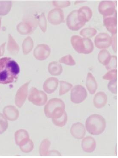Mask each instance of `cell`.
<instances>
[{
  "instance_id": "cell-1",
  "label": "cell",
  "mask_w": 118,
  "mask_h": 158,
  "mask_svg": "<svg viewBox=\"0 0 118 158\" xmlns=\"http://www.w3.org/2000/svg\"><path fill=\"white\" fill-rule=\"evenodd\" d=\"M20 72L19 66L12 58L0 59V84L6 85L15 82Z\"/></svg>"
},
{
  "instance_id": "cell-2",
  "label": "cell",
  "mask_w": 118,
  "mask_h": 158,
  "mask_svg": "<svg viewBox=\"0 0 118 158\" xmlns=\"http://www.w3.org/2000/svg\"><path fill=\"white\" fill-rule=\"evenodd\" d=\"M65 106L64 102L60 98H53L49 100L44 108V114L48 118L56 119L63 115Z\"/></svg>"
},
{
  "instance_id": "cell-3",
  "label": "cell",
  "mask_w": 118,
  "mask_h": 158,
  "mask_svg": "<svg viewBox=\"0 0 118 158\" xmlns=\"http://www.w3.org/2000/svg\"><path fill=\"white\" fill-rule=\"evenodd\" d=\"M106 123L104 117L98 114L91 115L86 122V128L88 133L93 135H99L104 132Z\"/></svg>"
},
{
  "instance_id": "cell-4",
  "label": "cell",
  "mask_w": 118,
  "mask_h": 158,
  "mask_svg": "<svg viewBox=\"0 0 118 158\" xmlns=\"http://www.w3.org/2000/svg\"><path fill=\"white\" fill-rule=\"evenodd\" d=\"M71 43L73 48L78 53L87 54L91 53L94 50V44L89 39L74 35L71 39Z\"/></svg>"
},
{
  "instance_id": "cell-5",
  "label": "cell",
  "mask_w": 118,
  "mask_h": 158,
  "mask_svg": "<svg viewBox=\"0 0 118 158\" xmlns=\"http://www.w3.org/2000/svg\"><path fill=\"white\" fill-rule=\"evenodd\" d=\"M48 96L43 91L38 90L35 87L30 88L28 96L29 101L36 106L44 105L48 101Z\"/></svg>"
},
{
  "instance_id": "cell-6",
  "label": "cell",
  "mask_w": 118,
  "mask_h": 158,
  "mask_svg": "<svg viewBox=\"0 0 118 158\" xmlns=\"http://www.w3.org/2000/svg\"><path fill=\"white\" fill-rule=\"evenodd\" d=\"M87 96V92L81 85H77L71 92V100L74 104H80L85 100Z\"/></svg>"
},
{
  "instance_id": "cell-7",
  "label": "cell",
  "mask_w": 118,
  "mask_h": 158,
  "mask_svg": "<svg viewBox=\"0 0 118 158\" xmlns=\"http://www.w3.org/2000/svg\"><path fill=\"white\" fill-rule=\"evenodd\" d=\"M30 81L27 82L18 89L17 91L15 102L19 108H21L24 105L28 94V87Z\"/></svg>"
},
{
  "instance_id": "cell-8",
  "label": "cell",
  "mask_w": 118,
  "mask_h": 158,
  "mask_svg": "<svg viewBox=\"0 0 118 158\" xmlns=\"http://www.w3.org/2000/svg\"><path fill=\"white\" fill-rule=\"evenodd\" d=\"M85 23L81 22L78 17V10L71 12L67 16V25L68 28L74 31H77L82 28Z\"/></svg>"
},
{
  "instance_id": "cell-9",
  "label": "cell",
  "mask_w": 118,
  "mask_h": 158,
  "mask_svg": "<svg viewBox=\"0 0 118 158\" xmlns=\"http://www.w3.org/2000/svg\"><path fill=\"white\" fill-rule=\"evenodd\" d=\"M116 3L113 1H102L99 5V11L103 17L111 16L116 13Z\"/></svg>"
},
{
  "instance_id": "cell-10",
  "label": "cell",
  "mask_w": 118,
  "mask_h": 158,
  "mask_svg": "<svg viewBox=\"0 0 118 158\" xmlns=\"http://www.w3.org/2000/svg\"><path fill=\"white\" fill-rule=\"evenodd\" d=\"M48 21L51 24L57 25L64 22L63 11L60 8H55L49 11L48 14Z\"/></svg>"
},
{
  "instance_id": "cell-11",
  "label": "cell",
  "mask_w": 118,
  "mask_h": 158,
  "mask_svg": "<svg viewBox=\"0 0 118 158\" xmlns=\"http://www.w3.org/2000/svg\"><path fill=\"white\" fill-rule=\"evenodd\" d=\"M51 49L45 44L38 45L33 51V55L37 60H44L48 59L50 55Z\"/></svg>"
},
{
  "instance_id": "cell-12",
  "label": "cell",
  "mask_w": 118,
  "mask_h": 158,
  "mask_svg": "<svg viewBox=\"0 0 118 158\" xmlns=\"http://www.w3.org/2000/svg\"><path fill=\"white\" fill-rule=\"evenodd\" d=\"M94 42L95 46L99 49H107L111 44V37L107 33H100L96 36Z\"/></svg>"
},
{
  "instance_id": "cell-13",
  "label": "cell",
  "mask_w": 118,
  "mask_h": 158,
  "mask_svg": "<svg viewBox=\"0 0 118 158\" xmlns=\"http://www.w3.org/2000/svg\"><path fill=\"white\" fill-rule=\"evenodd\" d=\"M104 24L107 29L113 35L116 34L117 32V15L116 13L114 15L104 17Z\"/></svg>"
},
{
  "instance_id": "cell-14",
  "label": "cell",
  "mask_w": 118,
  "mask_h": 158,
  "mask_svg": "<svg viewBox=\"0 0 118 158\" xmlns=\"http://www.w3.org/2000/svg\"><path fill=\"white\" fill-rule=\"evenodd\" d=\"M70 132L75 138L81 139L85 136L86 129L82 123H77L73 124L71 128Z\"/></svg>"
},
{
  "instance_id": "cell-15",
  "label": "cell",
  "mask_w": 118,
  "mask_h": 158,
  "mask_svg": "<svg viewBox=\"0 0 118 158\" xmlns=\"http://www.w3.org/2000/svg\"><path fill=\"white\" fill-rule=\"evenodd\" d=\"M3 113L6 118L9 121H15L19 118V110L12 105H8L4 107Z\"/></svg>"
},
{
  "instance_id": "cell-16",
  "label": "cell",
  "mask_w": 118,
  "mask_h": 158,
  "mask_svg": "<svg viewBox=\"0 0 118 158\" xmlns=\"http://www.w3.org/2000/svg\"><path fill=\"white\" fill-rule=\"evenodd\" d=\"M58 80L55 77H51L47 79L43 84V89L48 94L54 92L58 87Z\"/></svg>"
},
{
  "instance_id": "cell-17",
  "label": "cell",
  "mask_w": 118,
  "mask_h": 158,
  "mask_svg": "<svg viewBox=\"0 0 118 158\" xmlns=\"http://www.w3.org/2000/svg\"><path fill=\"white\" fill-rule=\"evenodd\" d=\"M93 13L92 10L88 6H83L78 10V17L81 22L86 23L92 18Z\"/></svg>"
},
{
  "instance_id": "cell-18",
  "label": "cell",
  "mask_w": 118,
  "mask_h": 158,
  "mask_svg": "<svg viewBox=\"0 0 118 158\" xmlns=\"http://www.w3.org/2000/svg\"><path fill=\"white\" fill-rule=\"evenodd\" d=\"M96 146V142L92 137H86L82 141V148L84 151L87 153L93 152L95 150Z\"/></svg>"
},
{
  "instance_id": "cell-19",
  "label": "cell",
  "mask_w": 118,
  "mask_h": 158,
  "mask_svg": "<svg viewBox=\"0 0 118 158\" xmlns=\"http://www.w3.org/2000/svg\"><path fill=\"white\" fill-rule=\"evenodd\" d=\"M30 139L28 132L24 129L18 130L15 134V139L17 145L20 146Z\"/></svg>"
},
{
  "instance_id": "cell-20",
  "label": "cell",
  "mask_w": 118,
  "mask_h": 158,
  "mask_svg": "<svg viewBox=\"0 0 118 158\" xmlns=\"http://www.w3.org/2000/svg\"><path fill=\"white\" fill-rule=\"evenodd\" d=\"M107 102V96L104 92H100L94 96V104L95 107L101 108L106 105Z\"/></svg>"
},
{
  "instance_id": "cell-21",
  "label": "cell",
  "mask_w": 118,
  "mask_h": 158,
  "mask_svg": "<svg viewBox=\"0 0 118 158\" xmlns=\"http://www.w3.org/2000/svg\"><path fill=\"white\" fill-rule=\"evenodd\" d=\"M86 88L91 94H95L97 89V84L91 73H88L86 81Z\"/></svg>"
},
{
  "instance_id": "cell-22",
  "label": "cell",
  "mask_w": 118,
  "mask_h": 158,
  "mask_svg": "<svg viewBox=\"0 0 118 158\" xmlns=\"http://www.w3.org/2000/svg\"><path fill=\"white\" fill-rule=\"evenodd\" d=\"M7 48L9 53L13 56L17 55L20 50L19 45L11 34H9Z\"/></svg>"
},
{
  "instance_id": "cell-23",
  "label": "cell",
  "mask_w": 118,
  "mask_h": 158,
  "mask_svg": "<svg viewBox=\"0 0 118 158\" xmlns=\"http://www.w3.org/2000/svg\"><path fill=\"white\" fill-rule=\"evenodd\" d=\"M18 32L22 35L30 34L32 31V26L31 23L27 22H20L16 27Z\"/></svg>"
},
{
  "instance_id": "cell-24",
  "label": "cell",
  "mask_w": 118,
  "mask_h": 158,
  "mask_svg": "<svg viewBox=\"0 0 118 158\" xmlns=\"http://www.w3.org/2000/svg\"><path fill=\"white\" fill-rule=\"evenodd\" d=\"M48 69L49 73L54 76H59L63 71L61 65L57 61L50 63L48 66Z\"/></svg>"
},
{
  "instance_id": "cell-25",
  "label": "cell",
  "mask_w": 118,
  "mask_h": 158,
  "mask_svg": "<svg viewBox=\"0 0 118 158\" xmlns=\"http://www.w3.org/2000/svg\"><path fill=\"white\" fill-rule=\"evenodd\" d=\"M111 56L107 50H103L99 52L98 60L100 63L106 67L111 61Z\"/></svg>"
},
{
  "instance_id": "cell-26",
  "label": "cell",
  "mask_w": 118,
  "mask_h": 158,
  "mask_svg": "<svg viewBox=\"0 0 118 158\" xmlns=\"http://www.w3.org/2000/svg\"><path fill=\"white\" fill-rule=\"evenodd\" d=\"M34 46V42L32 38L28 37L26 38L22 44V50L23 54L27 55L32 51Z\"/></svg>"
},
{
  "instance_id": "cell-27",
  "label": "cell",
  "mask_w": 118,
  "mask_h": 158,
  "mask_svg": "<svg viewBox=\"0 0 118 158\" xmlns=\"http://www.w3.org/2000/svg\"><path fill=\"white\" fill-rule=\"evenodd\" d=\"M51 142L48 139L42 141L39 147V153L42 156H48L49 155V148Z\"/></svg>"
},
{
  "instance_id": "cell-28",
  "label": "cell",
  "mask_w": 118,
  "mask_h": 158,
  "mask_svg": "<svg viewBox=\"0 0 118 158\" xmlns=\"http://www.w3.org/2000/svg\"><path fill=\"white\" fill-rule=\"evenodd\" d=\"M11 1H0V15L5 16L8 14L12 7Z\"/></svg>"
},
{
  "instance_id": "cell-29",
  "label": "cell",
  "mask_w": 118,
  "mask_h": 158,
  "mask_svg": "<svg viewBox=\"0 0 118 158\" xmlns=\"http://www.w3.org/2000/svg\"><path fill=\"white\" fill-rule=\"evenodd\" d=\"M96 33H97V30L95 29L92 28H86L82 30L80 34L85 38L90 39L95 36Z\"/></svg>"
},
{
  "instance_id": "cell-30",
  "label": "cell",
  "mask_w": 118,
  "mask_h": 158,
  "mask_svg": "<svg viewBox=\"0 0 118 158\" xmlns=\"http://www.w3.org/2000/svg\"><path fill=\"white\" fill-rule=\"evenodd\" d=\"M67 121V113L65 112L63 115L60 117L56 118V119H52V122L53 124L59 127H63L65 125Z\"/></svg>"
},
{
  "instance_id": "cell-31",
  "label": "cell",
  "mask_w": 118,
  "mask_h": 158,
  "mask_svg": "<svg viewBox=\"0 0 118 158\" xmlns=\"http://www.w3.org/2000/svg\"><path fill=\"white\" fill-rule=\"evenodd\" d=\"M60 86L59 96H62L68 92L73 87V85L72 84L63 81H60Z\"/></svg>"
},
{
  "instance_id": "cell-32",
  "label": "cell",
  "mask_w": 118,
  "mask_h": 158,
  "mask_svg": "<svg viewBox=\"0 0 118 158\" xmlns=\"http://www.w3.org/2000/svg\"><path fill=\"white\" fill-rule=\"evenodd\" d=\"M19 147L20 149L23 153H29L33 149V142L31 139H29L26 142L20 146Z\"/></svg>"
},
{
  "instance_id": "cell-33",
  "label": "cell",
  "mask_w": 118,
  "mask_h": 158,
  "mask_svg": "<svg viewBox=\"0 0 118 158\" xmlns=\"http://www.w3.org/2000/svg\"><path fill=\"white\" fill-rule=\"evenodd\" d=\"M8 127V123L4 115L0 113V134L5 132Z\"/></svg>"
},
{
  "instance_id": "cell-34",
  "label": "cell",
  "mask_w": 118,
  "mask_h": 158,
  "mask_svg": "<svg viewBox=\"0 0 118 158\" xmlns=\"http://www.w3.org/2000/svg\"><path fill=\"white\" fill-rule=\"evenodd\" d=\"M38 23L41 30L44 32H45L47 29V22L44 13H41L39 16Z\"/></svg>"
},
{
  "instance_id": "cell-35",
  "label": "cell",
  "mask_w": 118,
  "mask_h": 158,
  "mask_svg": "<svg viewBox=\"0 0 118 158\" xmlns=\"http://www.w3.org/2000/svg\"><path fill=\"white\" fill-rule=\"evenodd\" d=\"M59 62L68 66H74L76 64L74 58L70 55H68L61 58L59 59Z\"/></svg>"
},
{
  "instance_id": "cell-36",
  "label": "cell",
  "mask_w": 118,
  "mask_h": 158,
  "mask_svg": "<svg viewBox=\"0 0 118 158\" xmlns=\"http://www.w3.org/2000/svg\"><path fill=\"white\" fill-rule=\"evenodd\" d=\"M117 71L116 69H112L107 73L106 74L104 75L103 77V78L104 80H107L117 79Z\"/></svg>"
},
{
  "instance_id": "cell-37",
  "label": "cell",
  "mask_w": 118,
  "mask_h": 158,
  "mask_svg": "<svg viewBox=\"0 0 118 158\" xmlns=\"http://www.w3.org/2000/svg\"><path fill=\"white\" fill-rule=\"evenodd\" d=\"M108 87L111 93L117 94V79L111 80L108 85Z\"/></svg>"
},
{
  "instance_id": "cell-38",
  "label": "cell",
  "mask_w": 118,
  "mask_h": 158,
  "mask_svg": "<svg viewBox=\"0 0 118 158\" xmlns=\"http://www.w3.org/2000/svg\"><path fill=\"white\" fill-rule=\"evenodd\" d=\"M53 4L57 7L61 8L67 7L70 5L69 1H54Z\"/></svg>"
},
{
  "instance_id": "cell-39",
  "label": "cell",
  "mask_w": 118,
  "mask_h": 158,
  "mask_svg": "<svg viewBox=\"0 0 118 158\" xmlns=\"http://www.w3.org/2000/svg\"><path fill=\"white\" fill-rule=\"evenodd\" d=\"M117 67V58L116 56H111V61L106 68L107 69H116Z\"/></svg>"
},
{
  "instance_id": "cell-40",
  "label": "cell",
  "mask_w": 118,
  "mask_h": 158,
  "mask_svg": "<svg viewBox=\"0 0 118 158\" xmlns=\"http://www.w3.org/2000/svg\"><path fill=\"white\" fill-rule=\"evenodd\" d=\"M111 39V44H112V47H113V50L115 52H116V34L113 35H112Z\"/></svg>"
},
{
  "instance_id": "cell-41",
  "label": "cell",
  "mask_w": 118,
  "mask_h": 158,
  "mask_svg": "<svg viewBox=\"0 0 118 158\" xmlns=\"http://www.w3.org/2000/svg\"><path fill=\"white\" fill-rule=\"evenodd\" d=\"M6 44V42H4L2 45L0 46V57L4 55Z\"/></svg>"
},
{
  "instance_id": "cell-42",
  "label": "cell",
  "mask_w": 118,
  "mask_h": 158,
  "mask_svg": "<svg viewBox=\"0 0 118 158\" xmlns=\"http://www.w3.org/2000/svg\"><path fill=\"white\" fill-rule=\"evenodd\" d=\"M2 17H0V29H1V24H2Z\"/></svg>"
}]
</instances>
